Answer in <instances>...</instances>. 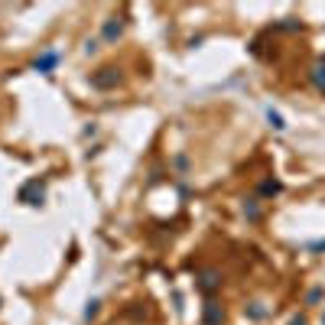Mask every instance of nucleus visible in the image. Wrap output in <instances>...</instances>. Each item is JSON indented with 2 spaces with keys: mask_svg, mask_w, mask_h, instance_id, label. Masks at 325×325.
<instances>
[{
  "mask_svg": "<svg viewBox=\"0 0 325 325\" xmlns=\"http://www.w3.org/2000/svg\"><path fill=\"white\" fill-rule=\"evenodd\" d=\"M117 82H120V75L114 72V68H101L98 75H91V85H94V88H101V91H108V88H114Z\"/></svg>",
  "mask_w": 325,
  "mask_h": 325,
  "instance_id": "f257e3e1",
  "label": "nucleus"
},
{
  "mask_svg": "<svg viewBox=\"0 0 325 325\" xmlns=\"http://www.w3.org/2000/svg\"><path fill=\"white\" fill-rule=\"evenodd\" d=\"M56 62H59V52H42L36 62H33V68H39V72H49Z\"/></svg>",
  "mask_w": 325,
  "mask_h": 325,
  "instance_id": "f03ea898",
  "label": "nucleus"
},
{
  "mask_svg": "<svg viewBox=\"0 0 325 325\" xmlns=\"http://www.w3.org/2000/svg\"><path fill=\"white\" fill-rule=\"evenodd\" d=\"M120 33H124V26H120V23H114V20H108V23H104V39H108V42L120 39Z\"/></svg>",
  "mask_w": 325,
  "mask_h": 325,
  "instance_id": "7ed1b4c3",
  "label": "nucleus"
},
{
  "mask_svg": "<svg viewBox=\"0 0 325 325\" xmlns=\"http://www.w3.org/2000/svg\"><path fill=\"white\" fill-rule=\"evenodd\" d=\"M315 85L325 91V62H319V68H315Z\"/></svg>",
  "mask_w": 325,
  "mask_h": 325,
  "instance_id": "20e7f679",
  "label": "nucleus"
}]
</instances>
